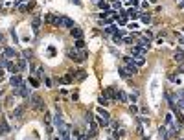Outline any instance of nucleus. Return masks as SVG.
Segmentation results:
<instances>
[{"instance_id":"f257e3e1","label":"nucleus","mask_w":184,"mask_h":140,"mask_svg":"<svg viewBox=\"0 0 184 140\" xmlns=\"http://www.w3.org/2000/svg\"><path fill=\"white\" fill-rule=\"evenodd\" d=\"M30 107L33 109V111H44L46 109L44 98H41L37 92H35V94H30Z\"/></svg>"},{"instance_id":"f03ea898","label":"nucleus","mask_w":184,"mask_h":140,"mask_svg":"<svg viewBox=\"0 0 184 140\" xmlns=\"http://www.w3.org/2000/svg\"><path fill=\"white\" fill-rule=\"evenodd\" d=\"M55 26H61V28H68V30H72V28H76V22L72 20V18H68V17H57L55 18Z\"/></svg>"},{"instance_id":"7ed1b4c3","label":"nucleus","mask_w":184,"mask_h":140,"mask_svg":"<svg viewBox=\"0 0 184 140\" xmlns=\"http://www.w3.org/2000/svg\"><path fill=\"white\" fill-rule=\"evenodd\" d=\"M2 57H4V59H7V61H13V59H17V57H18V52H17L15 48H9V46H6V48H4Z\"/></svg>"},{"instance_id":"20e7f679","label":"nucleus","mask_w":184,"mask_h":140,"mask_svg":"<svg viewBox=\"0 0 184 140\" xmlns=\"http://www.w3.org/2000/svg\"><path fill=\"white\" fill-rule=\"evenodd\" d=\"M15 96H20V98H30V88L26 83H22L18 88H15Z\"/></svg>"},{"instance_id":"39448f33","label":"nucleus","mask_w":184,"mask_h":140,"mask_svg":"<svg viewBox=\"0 0 184 140\" xmlns=\"http://www.w3.org/2000/svg\"><path fill=\"white\" fill-rule=\"evenodd\" d=\"M22 83H24V79H22V76H20V74H13V76H11V79H9V85H11L13 88H18Z\"/></svg>"},{"instance_id":"423d86ee","label":"nucleus","mask_w":184,"mask_h":140,"mask_svg":"<svg viewBox=\"0 0 184 140\" xmlns=\"http://www.w3.org/2000/svg\"><path fill=\"white\" fill-rule=\"evenodd\" d=\"M135 55L146 57L147 55V48H142V46H133V48H131V57H135Z\"/></svg>"},{"instance_id":"0eeeda50","label":"nucleus","mask_w":184,"mask_h":140,"mask_svg":"<svg viewBox=\"0 0 184 140\" xmlns=\"http://www.w3.org/2000/svg\"><path fill=\"white\" fill-rule=\"evenodd\" d=\"M122 68L125 70V74H127V76H135V74L138 72V67H136L135 63H129V65H123Z\"/></svg>"},{"instance_id":"6e6552de","label":"nucleus","mask_w":184,"mask_h":140,"mask_svg":"<svg viewBox=\"0 0 184 140\" xmlns=\"http://www.w3.org/2000/svg\"><path fill=\"white\" fill-rule=\"evenodd\" d=\"M53 127H57V129H63L65 127V122H63V116H61V112H55V116H53Z\"/></svg>"},{"instance_id":"1a4fd4ad","label":"nucleus","mask_w":184,"mask_h":140,"mask_svg":"<svg viewBox=\"0 0 184 140\" xmlns=\"http://www.w3.org/2000/svg\"><path fill=\"white\" fill-rule=\"evenodd\" d=\"M17 68H18V72L28 70V59H24V57H17Z\"/></svg>"},{"instance_id":"9d476101","label":"nucleus","mask_w":184,"mask_h":140,"mask_svg":"<svg viewBox=\"0 0 184 140\" xmlns=\"http://www.w3.org/2000/svg\"><path fill=\"white\" fill-rule=\"evenodd\" d=\"M158 137H160V140H169L171 138L169 133H168V127L166 125H160L158 127Z\"/></svg>"},{"instance_id":"9b49d317","label":"nucleus","mask_w":184,"mask_h":140,"mask_svg":"<svg viewBox=\"0 0 184 140\" xmlns=\"http://www.w3.org/2000/svg\"><path fill=\"white\" fill-rule=\"evenodd\" d=\"M98 114H100V118H103L107 123H111V114H109V111H107V109L100 107V109H98Z\"/></svg>"},{"instance_id":"f8f14e48","label":"nucleus","mask_w":184,"mask_h":140,"mask_svg":"<svg viewBox=\"0 0 184 140\" xmlns=\"http://www.w3.org/2000/svg\"><path fill=\"white\" fill-rule=\"evenodd\" d=\"M11 131V127L7 125V122H6V118H2V122H0V137H4V135H7Z\"/></svg>"},{"instance_id":"ddd939ff","label":"nucleus","mask_w":184,"mask_h":140,"mask_svg":"<svg viewBox=\"0 0 184 140\" xmlns=\"http://www.w3.org/2000/svg\"><path fill=\"white\" fill-rule=\"evenodd\" d=\"M31 28H33V33H39V30H41V17L39 15H35V18L31 20Z\"/></svg>"},{"instance_id":"4468645a","label":"nucleus","mask_w":184,"mask_h":140,"mask_svg":"<svg viewBox=\"0 0 184 140\" xmlns=\"http://www.w3.org/2000/svg\"><path fill=\"white\" fill-rule=\"evenodd\" d=\"M24 109H26V105H17V107L13 109V112H11V116H15V118H20L22 112H24Z\"/></svg>"},{"instance_id":"2eb2a0df","label":"nucleus","mask_w":184,"mask_h":140,"mask_svg":"<svg viewBox=\"0 0 184 140\" xmlns=\"http://www.w3.org/2000/svg\"><path fill=\"white\" fill-rule=\"evenodd\" d=\"M112 42H116V44H122V42H123V33L116 30V32L112 33Z\"/></svg>"},{"instance_id":"dca6fc26","label":"nucleus","mask_w":184,"mask_h":140,"mask_svg":"<svg viewBox=\"0 0 184 140\" xmlns=\"http://www.w3.org/2000/svg\"><path fill=\"white\" fill-rule=\"evenodd\" d=\"M70 35H72L74 39H83V30L76 26V28H72V30H70Z\"/></svg>"},{"instance_id":"f3484780","label":"nucleus","mask_w":184,"mask_h":140,"mask_svg":"<svg viewBox=\"0 0 184 140\" xmlns=\"http://www.w3.org/2000/svg\"><path fill=\"white\" fill-rule=\"evenodd\" d=\"M116 92H118V90H116L114 87H109V88H105V92H103V94L107 96V98H112V100H116Z\"/></svg>"},{"instance_id":"a211bd4d","label":"nucleus","mask_w":184,"mask_h":140,"mask_svg":"<svg viewBox=\"0 0 184 140\" xmlns=\"http://www.w3.org/2000/svg\"><path fill=\"white\" fill-rule=\"evenodd\" d=\"M55 15H53V13H48V15H44V22H46V24H50V26H55Z\"/></svg>"},{"instance_id":"6ab92c4d","label":"nucleus","mask_w":184,"mask_h":140,"mask_svg":"<svg viewBox=\"0 0 184 140\" xmlns=\"http://www.w3.org/2000/svg\"><path fill=\"white\" fill-rule=\"evenodd\" d=\"M173 59H175V61H177V63H182V61H184V50H181V48H179V50H177V52H175V55H173Z\"/></svg>"},{"instance_id":"aec40b11","label":"nucleus","mask_w":184,"mask_h":140,"mask_svg":"<svg viewBox=\"0 0 184 140\" xmlns=\"http://www.w3.org/2000/svg\"><path fill=\"white\" fill-rule=\"evenodd\" d=\"M133 63H135L136 67H144V63H146V57H142V55H135V57H133Z\"/></svg>"},{"instance_id":"412c9836","label":"nucleus","mask_w":184,"mask_h":140,"mask_svg":"<svg viewBox=\"0 0 184 140\" xmlns=\"http://www.w3.org/2000/svg\"><path fill=\"white\" fill-rule=\"evenodd\" d=\"M66 53H68V57H70V59H74V61H77V63H79V55H77V52H76V50L68 48V50H66Z\"/></svg>"},{"instance_id":"4be33fe9","label":"nucleus","mask_w":184,"mask_h":140,"mask_svg":"<svg viewBox=\"0 0 184 140\" xmlns=\"http://www.w3.org/2000/svg\"><path fill=\"white\" fill-rule=\"evenodd\" d=\"M136 46H142V48H149V39L147 37H140V41H138V44Z\"/></svg>"},{"instance_id":"5701e85b","label":"nucleus","mask_w":184,"mask_h":140,"mask_svg":"<svg viewBox=\"0 0 184 140\" xmlns=\"http://www.w3.org/2000/svg\"><path fill=\"white\" fill-rule=\"evenodd\" d=\"M116 100H120V102H127V94H125V92L123 90H118V92H116Z\"/></svg>"},{"instance_id":"b1692460","label":"nucleus","mask_w":184,"mask_h":140,"mask_svg":"<svg viewBox=\"0 0 184 140\" xmlns=\"http://www.w3.org/2000/svg\"><path fill=\"white\" fill-rule=\"evenodd\" d=\"M140 20H142L144 24H149V22H151V15L149 13H142V15H140Z\"/></svg>"},{"instance_id":"393cba45","label":"nucleus","mask_w":184,"mask_h":140,"mask_svg":"<svg viewBox=\"0 0 184 140\" xmlns=\"http://www.w3.org/2000/svg\"><path fill=\"white\" fill-rule=\"evenodd\" d=\"M98 7H100V9H103V11H109V9H111L109 2H103V0H100V2H98Z\"/></svg>"},{"instance_id":"a878e982","label":"nucleus","mask_w":184,"mask_h":140,"mask_svg":"<svg viewBox=\"0 0 184 140\" xmlns=\"http://www.w3.org/2000/svg\"><path fill=\"white\" fill-rule=\"evenodd\" d=\"M127 17H131V18H138V17H140L138 9H133V7H131V9L127 11Z\"/></svg>"},{"instance_id":"bb28decb","label":"nucleus","mask_w":184,"mask_h":140,"mask_svg":"<svg viewBox=\"0 0 184 140\" xmlns=\"http://www.w3.org/2000/svg\"><path fill=\"white\" fill-rule=\"evenodd\" d=\"M173 116H175V118H177V120H179V123H181V125H182V123H184V114H182V112H181V111H177V112H173Z\"/></svg>"},{"instance_id":"cd10ccee","label":"nucleus","mask_w":184,"mask_h":140,"mask_svg":"<svg viewBox=\"0 0 184 140\" xmlns=\"http://www.w3.org/2000/svg\"><path fill=\"white\" fill-rule=\"evenodd\" d=\"M100 105H103V107H105V105H109V98H107L105 94L100 96Z\"/></svg>"},{"instance_id":"c85d7f7f","label":"nucleus","mask_w":184,"mask_h":140,"mask_svg":"<svg viewBox=\"0 0 184 140\" xmlns=\"http://www.w3.org/2000/svg\"><path fill=\"white\" fill-rule=\"evenodd\" d=\"M28 83H30V85H31V87H33V88H37L39 85H41V83H39L37 79H35V77H30V79H28Z\"/></svg>"},{"instance_id":"c756f323","label":"nucleus","mask_w":184,"mask_h":140,"mask_svg":"<svg viewBox=\"0 0 184 140\" xmlns=\"http://www.w3.org/2000/svg\"><path fill=\"white\" fill-rule=\"evenodd\" d=\"M133 39H136L135 35H125V37H123V42H127V44H133Z\"/></svg>"},{"instance_id":"7c9ffc66","label":"nucleus","mask_w":184,"mask_h":140,"mask_svg":"<svg viewBox=\"0 0 184 140\" xmlns=\"http://www.w3.org/2000/svg\"><path fill=\"white\" fill-rule=\"evenodd\" d=\"M129 112H131V114H138V107H136V105L133 103L131 107H129Z\"/></svg>"},{"instance_id":"2f4dec72","label":"nucleus","mask_w":184,"mask_h":140,"mask_svg":"<svg viewBox=\"0 0 184 140\" xmlns=\"http://www.w3.org/2000/svg\"><path fill=\"white\" fill-rule=\"evenodd\" d=\"M76 46L77 48H85V41L83 39H76Z\"/></svg>"},{"instance_id":"473e14b6","label":"nucleus","mask_w":184,"mask_h":140,"mask_svg":"<svg viewBox=\"0 0 184 140\" xmlns=\"http://www.w3.org/2000/svg\"><path fill=\"white\" fill-rule=\"evenodd\" d=\"M114 32H116V26H114V24L107 26V33H109V35H112V33H114Z\"/></svg>"},{"instance_id":"72a5a7b5","label":"nucleus","mask_w":184,"mask_h":140,"mask_svg":"<svg viewBox=\"0 0 184 140\" xmlns=\"http://www.w3.org/2000/svg\"><path fill=\"white\" fill-rule=\"evenodd\" d=\"M44 85H46V87L50 88V87H53V81L50 79V77H44Z\"/></svg>"},{"instance_id":"f704fd0d","label":"nucleus","mask_w":184,"mask_h":140,"mask_svg":"<svg viewBox=\"0 0 184 140\" xmlns=\"http://www.w3.org/2000/svg\"><path fill=\"white\" fill-rule=\"evenodd\" d=\"M76 76H77V79H85V76H87V74H85V70H79Z\"/></svg>"},{"instance_id":"c9c22d12","label":"nucleus","mask_w":184,"mask_h":140,"mask_svg":"<svg viewBox=\"0 0 184 140\" xmlns=\"http://www.w3.org/2000/svg\"><path fill=\"white\" fill-rule=\"evenodd\" d=\"M129 100H131L133 103H136V100H138V94H136V92H135V94H131V96H129Z\"/></svg>"},{"instance_id":"e433bc0d","label":"nucleus","mask_w":184,"mask_h":140,"mask_svg":"<svg viewBox=\"0 0 184 140\" xmlns=\"http://www.w3.org/2000/svg\"><path fill=\"white\" fill-rule=\"evenodd\" d=\"M118 74H120V76H122V77H129V76H127V74H125V70H123L122 67H120V68H118Z\"/></svg>"},{"instance_id":"4c0bfd02","label":"nucleus","mask_w":184,"mask_h":140,"mask_svg":"<svg viewBox=\"0 0 184 140\" xmlns=\"http://www.w3.org/2000/svg\"><path fill=\"white\" fill-rule=\"evenodd\" d=\"M114 9H122V2H120V0H116V2H114Z\"/></svg>"},{"instance_id":"58836bf2","label":"nucleus","mask_w":184,"mask_h":140,"mask_svg":"<svg viewBox=\"0 0 184 140\" xmlns=\"http://www.w3.org/2000/svg\"><path fill=\"white\" fill-rule=\"evenodd\" d=\"M177 74H184V63H182V65H179V67H177Z\"/></svg>"},{"instance_id":"ea45409f","label":"nucleus","mask_w":184,"mask_h":140,"mask_svg":"<svg viewBox=\"0 0 184 140\" xmlns=\"http://www.w3.org/2000/svg\"><path fill=\"white\" fill-rule=\"evenodd\" d=\"M20 2H24V0H15L13 6H15V7H18V6H20Z\"/></svg>"},{"instance_id":"a19ab883","label":"nucleus","mask_w":184,"mask_h":140,"mask_svg":"<svg viewBox=\"0 0 184 140\" xmlns=\"http://www.w3.org/2000/svg\"><path fill=\"white\" fill-rule=\"evenodd\" d=\"M4 77V70H2V67H0V79Z\"/></svg>"},{"instance_id":"79ce46f5","label":"nucleus","mask_w":184,"mask_h":140,"mask_svg":"<svg viewBox=\"0 0 184 140\" xmlns=\"http://www.w3.org/2000/svg\"><path fill=\"white\" fill-rule=\"evenodd\" d=\"M179 7H181V9L184 7V0H182V2H179Z\"/></svg>"},{"instance_id":"37998d69","label":"nucleus","mask_w":184,"mask_h":140,"mask_svg":"<svg viewBox=\"0 0 184 140\" xmlns=\"http://www.w3.org/2000/svg\"><path fill=\"white\" fill-rule=\"evenodd\" d=\"M2 42H4V35L0 33V44H2Z\"/></svg>"},{"instance_id":"c03bdc74","label":"nucleus","mask_w":184,"mask_h":140,"mask_svg":"<svg viewBox=\"0 0 184 140\" xmlns=\"http://www.w3.org/2000/svg\"><path fill=\"white\" fill-rule=\"evenodd\" d=\"M177 2H182V0H177Z\"/></svg>"},{"instance_id":"a18cd8bd","label":"nucleus","mask_w":184,"mask_h":140,"mask_svg":"<svg viewBox=\"0 0 184 140\" xmlns=\"http://www.w3.org/2000/svg\"><path fill=\"white\" fill-rule=\"evenodd\" d=\"M0 7H2V6H0Z\"/></svg>"}]
</instances>
